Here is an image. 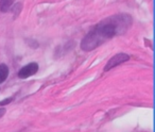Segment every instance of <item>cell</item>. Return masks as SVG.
Here are the masks:
<instances>
[{
	"label": "cell",
	"mask_w": 155,
	"mask_h": 132,
	"mask_svg": "<svg viewBox=\"0 0 155 132\" xmlns=\"http://www.w3.org/2000/svg\"><path fill=\"white\" fill-rule=\"evenodd\" d=\"M5 114V109H0V118Z\"/></svg>",
	"instance_id": "obj_7"
},
{
	"label": "cell",
	"mask_w": 155,
	"mask_h": 132,
	"mask_svg": "<svg viewBox=\"0 0 155 132\" xmlns=\"http://www.w3.org/2000/svg\"><path fill=\"white\" fill-rule=\"evenodd\" d=\"M14 0H0V10L1 12H8L13 5Z\"/></svg>",
	"instance_id": "obj_5"
},
{
	"label": "cell",
	"mask_w": 155,
	"mask_h": 132,
	"mask_svg": "<svg viewBox=\"0 0 155 132\" xmlns=\"http://www.w3.org/2000/svg\"><path fill=\"white\" fill-rule=\"evenodd\" d=\"M130 60V56L127 53H123V52H120V53H117L116 56H114L113 58H110L108 60L107 64L105 65L104 67V72H107L110 69H113L114 67L118 66V65L122 64V63L127 62V61Z\"/></svg>",
	"instance_id": "obj_2"
},
{
	"label": "cell",
	"mask_w": 155,
	"mask_h": 132,
	"mask_svg": "<svg viewBox=\"0 0 155 132\" xmlns=\"http://www.w3.org/2000/svg\"><path fill=\"white\" fill-rule=\"evenodd\" d=\"M38 70V65L37 63H30V64L26 65L22 68H20V70L18 72V77L20 79H27L29 77L35 75Z\"/></svg>",
	"instance_id": "obj_3"
},
{
	"label": "cell",
	"mask_w": 155,
	"mask_h": 132,
	"mask_svg": "<svg viewBox=\"0 0 155 132\" xmlns=\"http://www.w3.org/2000/svg\"><path fill=\"white\" fill-rule=\"evenodd\" d=\"M9 76V67L5 64H0V83L5 82Z\"/></svg>",
	"instance_id": "obj_4"
},
{
	"label": "cell",
	"mask_w": 155,
	"mask_h": 132,
	"mask_svg": "<svg viewBox=\"0 0 155 132\" xmlns=\"http://www.w3.org/2000/svg\"><path fill=\"white\" fill-rule=\"evenodd\" d=\"M12 100H13V98H8V99L2 100V101H0V106H5L8 103H11Z\"/></svg>",
	"instance_id": "obj_6"
},
{
	"label": "cell",
	"mask_w": 155,
	"mask_h": 132,
	"mask_svg": "<svg viewBox=\"0 0 155 132\" xmlns=\"http://www.w3.org/2000/svg\"><path fill=\"white\" fill-rule=\"evenodd\" d=\"M131 26L132 17L127 14H117L105 18L85 35L81 42V48L84 51H91L114 36L124 34Z\"/></svg>",
	"instance_id": "obj_1"
}]
</instances>
